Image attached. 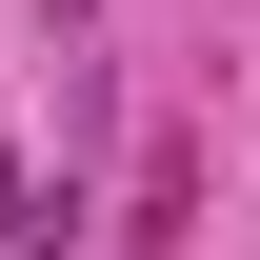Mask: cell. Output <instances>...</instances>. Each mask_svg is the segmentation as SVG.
<instances>
[{
    "label": "cell",
    "mask_w": 260,
    "mask_h": 260,
    "mask_svg": "<svg viewBox=\"0 0 260 260\" xmlns=\"http://www.w3.org/2000/svg\"><path fill=\"white\" fill-rule=\"evenodd\" d=\"M60 220H80L60 180H40V160H0V260H60Z\"/></svg>",
    "instance_id": "obj_1"
}]
</instances>
